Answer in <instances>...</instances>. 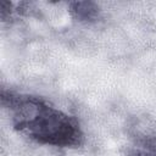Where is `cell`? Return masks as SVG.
<instances>
[{"label": "cell", "mask_w": 156, "mask_h": 156, "mask_svg": "<svg viewBox=\"0 0 156 156\" xmlns=\"http://www.w3.org/2000/svg\"><path fill=\"white\" fill-rule=\"evenodd\" d=\"M2 99L9 100L15 127L37 141L55 146H73L80 143L78 123L39 98L10 94Z\"/></svg>", "instance_id": "cell-1"}, {"label": "cell", "mask_w": 156, "mask_h": 156, "mask_svg": "<svg viewBox=\"0 0 156 156\" xmlns=\"http://www.w3.org/2000/svg\"><path fill=\"white\" fill-rule=\"evenodd\" d=\"M71 11L80 21H91L98 16V7L94 2H73Z\"/></svg>", "instance_id": "cell-2"}, {"label": "cell", "mask_w": 156, "mask_h": 156, "mask_svg": "<svg viewBox=\"0 0 156 156\" xmlns=\"http://www.w3.org/2000/svg\"><path fill=\"white\" fill-rule=\"evenodd\" d=\"M134 156H156V144H146L136 149Z\"/></svg>", "instance_id": "cell-3"}]
</instances>
